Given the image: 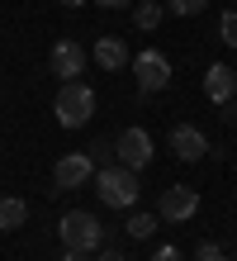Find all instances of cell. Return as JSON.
<instances>
[{"label":"cell","mask_w":237,"mask_h":261,"mask_svg":"<svg viewBox=\"0 0 237 261\" xmlns=\"http://www.w3.org/2000/svg\"><path fill=\"white\" fill-rule=\"evenodd\" d=\"M52 114H57L62 128H81V124H90V114H95V90H90L86 81H62L57 100H52Z\"/></svg>","instance_id":"1"},{"label":"cell","mask_w":237,"mask_h":261,"mask_svg":"<svg viewBox=\"0 0 237 261\" xmlns=\"http://www.w3.org/2000/svg\"><path fill=\"white\" fill-rule=\"evenodd\" d=\"M57 233H62V247H67V252H100V242H104L100 219H95V214H86V209L62 214Z\"/></svg>","instance_id":"2"},{"label":"cell","mask_w":237,"mask_h":261,"mask_svg":"<svg viewBox=\"0 0 237 261\" xmlns=\"http://www.w3.org/2000/svg\"><path fill=\"white\" fill-rule=\"evenodd\" d=\"M95 186H100V199L109 209H133L138 204V171H128V166H100L95 171Z\"/></svg>","instance_id":"3"},{"label":"cell","mask_w":237,"mask_h":261,"mask_svg":"<svg viewBox=\"0 0 237 261\" xmlns=\"http://www.w3.org/2000/svg\"><path fill=\"white\" fill-rule=\"evenodd\" d=\"M128 67H133V76H138V90H142V95H156V90L171 86V62H166V53H156V48L138 53Z\"/></svg>","instance_id":"4"},{"label":"cell","mask_w":237,"mask_h":261,"mask_svg":"<svg viewBox=\"0 0 237 261\" xmlns=\"http://www.w3.org/2000/svg\"><path fill=\"white\" fill-rule=\"evenodd\" d=\"M199 214V190H190V186H166L162 199H156V219H166V223H190Z\"/></svg>","instance_id":"5"},{"label":"cell","mask_w":237,"mask_h":261,"mask_svg":"<svg viewBox=\"0 0 237 261\" xmlns=\"http://www.w3.org/2000/svg\"><path fill=\"white\" fill-rule=\"evenodd\" d=\"M114 157L128 166V171H142L152 162V133L147 128H123L119 143H114Z\"/></svg>","instance_id":"6"},{"label":"cell","mask_w":237,"mask_h":261,"mask_svg":"<svg viewBox=\"0 0 237 261\" xmlns=\"http://www.w3.org/2000/svg\"><path fill=\"white\" fill-rule=\"evenodd\" d=\"M47 67H52V76H62V81H76V76L86 71V48L76 38H62V43H52V53H47Z\"/></svg>","instance_id":"7"},{"label":"cell","mask_w":237,"mask_h":261,"mask_svg":"<svg viewBox=\"0 0 237 261\" xmlns=\"http://www.w3.org/2000/svg\"><path fill=\"white\" fill-rule=\"evenodd\" d=\"M90 176H95V162L86 157V152H67V157L52 166V186L57 190H81Z\"/></svg>","instance_id":"8"},{"label":"cell","mask_w":237,"mask_h":261,"mask_svg":"<svg viewBox=\"0 0 237 261\" xmlns=\"http://www.w3.org/2000/svg\"><path fill=\"white\" fill-rule=\"evenodd\" d=\"M171 152H176L180 162H199L204 152H209V138L199 128H190V124H176L171 128Z\"/></svg>","instance_id":"9"},{"label":"cell","mask_w":237,"mask_h":261,"mask_svg":"<svg viewBox=\"0 0 237 261\" xmlns=\"http://www.w3.org/2000/svg\"><path fill=\"white\" fill-rule=\"evenodd\" d=\"M204 95H209L214 105H228L237 95V71L223 67V62H214L209 71H204Z\"/></svg>","instance_id":"10"},{"label":"cell","mask_w":237,"mask_h":261,"mask_svg":"<svg viewBox=\"0 0 237 261\" xmlns=\"http://www.w3.org/2000/svg\"><path fill=\"white\" fill-rule=\"evenodd\" d=\"M95 62H100L104 71H119V67H128L133 57H128V48H123V38L104 34V38H95Z\"/></svg>","instance_id":"11"},{"label":"cell","mask_w":237,"mask_h":261,"mask_svg":"<svg viewBox=\"0 0 237 261\" xmlns=\"http://www.w3.org/2000/svg\"><path fill=\"white\" fill-rule=\"evenodd\" d=\"M24 219H29V204H24L19 195H5V199H0V233L24 228Z\"/></svg>","instance_id":"12"},{"label":"cell","mask_w":237,"mask_h":261,"mask_svg":"<svg viewBox=\"0 0 237 261\" xmlns=\"http://www.w3.org/2000/svg\"><path fill=\"white\" fill-rule=\"evenodd\" d=\"M162 14H166V5H156V0H138V5H133V24L138 29H156Z\"/></svg>","instance_id":"13"},{"label":"cell","mask_w":237,"mask_h":261,"mask_svg":"<svg viewBox=\"0 0 237 261\" xmlns=\"http://www.w3.org/2000/svg\"><path fill=\"white\" fill-rule=\"evenodd\" d=\"M204 10H209V0H166V14H180V19L204 14Z\"/></svg>","instance_id":"14"},{"label":"cell","mask_w":237,"mask_h":261,"mask_svg":"<svg viewBox=\"0 0 237 261\" xmlns=\"http://www.w3.org/2000/svg\"><path fill=\"white\" fill-rule=\"evenodd\" d=\"M152 228H156V219H152V214H133V219H128V238H152Z\"/></svg>","instance_id":"15"},{"label":"cell","mask_w":237,"mask_h":261,"mask_svg":"<svg viewBox=\"0 0 237 261\" xmlns=\"http://www.w3.org/2000/svg\"><path fill=\"white\" fill-rule=\"evenodd\" d=\"M218 34H223V43H228V48H237V10H228V14H223Z\"/></svg>","instance_id":"16"},{"label":"cell","mask_w":237,"mask_h":261,"mask_svg":"<svg viewBox=\"0 0 237 261\" xmlns=\"http://www.w3.org/2000/svg\"><path fill=\"white\" fill-rule=\"evenodd\" d=\"M195 261H223V247H218V242H199V247H195Z\"/></svg>","instance_id":"17"},{"label":"cell","mask_w":237,"mask_h":261,"mask_svg":"<svg viewBox=\"0 0 237 261\" xmlns=\"http://www.w3.org/2000/svg\"><path fill=\"white\" fill-rule=\"evenodd\" d=\"M86 157L95 162V166H109V143H90V152Z\"/></svg>","instance_id":"18"},{"label":"cell","mask_w":237,"mask_h":261,"mask_svg":"<svg viewBox=\"0 0 237 261\" xmlns=\"http://www.w3.org/2000/svg\"><path fill=\"white\" fill-rule=\"evenodd\" d=\"M152 261H185V252H180V247H156Z\"/></svg>","instance_id":"19"},{"label":"cell","mask_w":237,"mask_h":261,"mask_svg":"<svg viewBox=\"0 0 237 261\" xmlns=\"http://www.w3.org/2000/svg\"><path fill=\"white\" fill-rule=\"evenodd\" d=\"M95 5H104V10H128L133 0H95Z\"/></svg>","instance_id":"20"},{"label":"cell","mask_w":237,"mask_h":261,"mask_svg":"<svg viewBox=\"0 0 237 261\" xmlns=\"http://www.w3.org/2000/svg\"><path fill=\"white\" fill-rule=\"evenodd\" d=\"M100 261H128V256H123V252H114V247H104V252H100Z\"/></svg>","instance_id":"21"},{"label":"cell","mask_w":237,"mask_h":261,"mask_svg":"<svg viewBox=\"0 0 237 261\" xmlns=\"http://www.w3.org/2000/svg\"><path fill=\"white\" fill-rule=\"evenodd\" d=\"M57 5H67V10H81V5H86V0H57Z\"/></svg>","instance_id":"22"},{"label":"cell","mask_w":237,"mask_h":261,"mask_svg":"<svg viewBox=\"0 0 237 261\" xmlns=\"http://www.w3.org/2000/svg\"><path fill=\"white\" fill-rule=\"evenodd\" d=\"M62 261H86V252H67V256H62Z\"/></svg>","instance_id":"23"},{"label":"cell","mask_w":237,"mask_h":261,"mask_svg":"<svg viewBox=\"0 0 237 261\" xmlns=\"http://www.w3.org/2000/svg\"><path fill=\"white\" fill-rule=\"evenodd\" d=\"M232 105H237V95H232Z\"/></svg>","instance_id":"24"}]
</instances>
